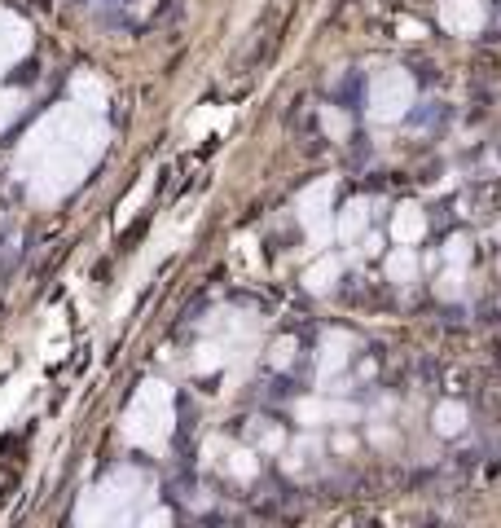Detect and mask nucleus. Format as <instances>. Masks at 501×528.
<instances>
[{
  "label": "nucleus",
  "mask_w": 501,
  "mask_h": 528,
  "mask_svg": "<svg viewBox=\"0 0 501 528\" xmlns=\"http://www.w3.org/2000/svg\"><path fill=\"white\" fill-rule=\"evenodd\" d=\"M480 405H484V414L493 418V423H501V379H488L484 388H480Z\"/></svg>",
  "instance_id": "nucleus-1"
}]
</instances>
